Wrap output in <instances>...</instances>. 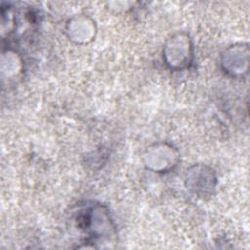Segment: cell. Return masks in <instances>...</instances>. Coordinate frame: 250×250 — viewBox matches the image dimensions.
I'll return each instance as SVG.
<instances>
[{
  "label": "cell",
  "instance_id": "6da1fadb",
  "mask_svg": "<svg viewBox=\"0 0 250 250\" xmlns=\"http://www.w3.org/2000/svg\"><path fill=\"white\" fill-rule=\"evenodd\" d=\"M109 213L102 204L92 203L81 208L76 214L75 220L77 228L88 234L86 241L90 240L93 243L98 242V238H111L115 234V229L110 220Z\"/></svg>",
  "mask_w": 250,
  "mask_h": 250
},
{
  "label": "cell",
  "instance_id": "7a4b0ae2",
  "mask_svg": "<svg viewBox=\"0 0 250 250\" xmlns=\"http://www.w3.org/2000/svg\"><path fill=\"white\" fill-rule=\"evenodd\" d=\"M164 59L172 69L188 67L192 62V47L186 34H178L170 39L166 48Z\"/></svg>",
  "mask_w": 250,
  "mask_h": 250
}]
</instances>
